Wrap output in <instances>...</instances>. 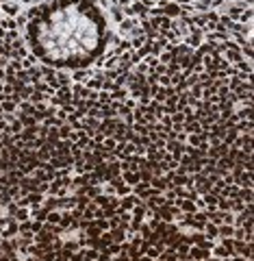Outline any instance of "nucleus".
Wrapping results in <instances>:
<instances>
[{"mask_svg": "<svg viewBox=\"0 0 254 261\" xmlns=\"http://www.w3.org/2000/svg\"><path fill=\"white\" fill-rule=\"evenodd\" d=\"M107 18L94 0H50L26 22V42L39 61L59 70H83L107 48Z\"/></svg>", "mask_w": 254, "mask_h": 261, "instance_id": "1", "label": "nucleus"}]
</instances>
